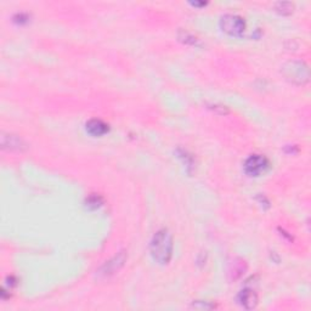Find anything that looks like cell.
<instances>
[{"label":"cell","mask_w":311,"mask_h":311,"mask_svg":"<svg viewBox=\"0 0 311 311\" xmlns=\"http://www.w3.org/2000/svg\"><path fill=\"white\" fill-rule=\"evenodd\" d=\"M173 237L167 229L158 230L150 242L151 257L161 265L169 263L173 256Z\"/></svg>","instance_id":"obj_1"},{"label":"cell","mask_w":311,"mask_h":311,"mask_svg":"<svg viewBox=\"0 0 311 311\" xmlns=\"http://www.w3.org/2000/svg\"><path fill=\"white\" fill-rule=\"evenodd\" d=\"M281 73L289 83L296 85H304L309 82V67L304 61H288L281 68Z\"/></svg>","instance_id":"obj_2"},{"label":"cell","mask_w":311,"mask_h":311,"mask_svg":"<svg viewBox=\"0 0 311 311\" xmlns=\"http://www.w3.org/2000/svg\"><path fill=\"white\" fill-rule=\"evenodd\" d=\"M220 28L231 37H241L246 31V21L238 15L227 14L220 18Z\"/></svg>","instance_id":"obj_3"},{"label":"cell","mask_w":311,"mask_h":311,"mask_svg":"<svg viewBox=\"0 0 311 311\" xmlns=\"http://www.w3.org/2000/svg\"><path fill=\"white\" fill-rule=\"evenodd\" d=\"M244 171L249 177H259L269 168V161L261 154H253L244 162Z\"/></svg>","instance_id":"obj_4"},{"label":"cell","mask_w":311,"mask_h":311,"mask_svg":"<svg viewBox=\"0 0 311 311\" xmlns=\"http://www.w3.org/2000/svg\"><path fill=\"white\" fill-rule=\"evenodd\" d=\"M127 258L128 256L127 253H125V250H122V252H119L117 256H114L112 259L106 261L104 265L100 267V270H99V275H101V276L104 277H108L114 275L117 271L123 267L125 261H127Z\"/></svg>","instance_id":"obj_5"},{"label":"cell","mask_w":311,"mask_h":311,"mask_svg":"<svg viewBox=\"0 0 311 311\" xmlns=\"http://www.w3.org/2000/svg\"><path fill=\"white\" fill-rule=\"evenodd\" d=\"M0 139H2L0 144H2L3 150L12 152H23L28 148V145L26 144V141L23 140L22 138H20L18 135L3 133Z\"/></svg>","instance_id":"obj_6"},{"label":"cell","mask_w":311,"mask_h":311,"mask_svg":"<svg viewBox=\"0 0 311 311\" xmlns=\"http://www.w3.org/2000/svg\"><path fill=\"white\" fill-rule=\"evenodd\" d=\"M238 302L244 309L252 310L258 305V296L253 289L244 288L238 294Z\"/></svg>","instance_id":"obj_7"},{"label":"cell","mask_w":311,"mask_h":311,"mask_svg":"<svg viewBox=\"0 0 311 311\" xmlns=\"http://www.w3.org/2000/svg\"><path fill=\"white\" fill-rule=\"evenodd\" d=\"M85 129L92 137H102V135L108 133V129L110 128H108V124H106L104 121L94 118L88 122L87 125H85Z\"/></svg>","instance_id":"obj_8"},{"label":"cell","mask_w":311,"mask_h":311,"mask_svg":"<svg viewBox=\"0 0 311 311\" xmlns=\"http://www.w3.org/2000/svg\"><path fill=\"white\" fill-rule=\"evenodd\" d=\"M244 270H246V264H244V261H242L241 259H236L231 263L230 275H232L234 280L238 279V277L243 274Z\"/></svg>","instance_id":"obj_9"},{"label":"cell","mask_w":311,"mask_h":311,"mask_svg":"<svg viewBox=\"0 0 311 311\" xmlns=\"http://www.w3.org/2000/svg\"><path fill=\"white\" fill-rule=\"evenodd\" d=\"M178 37H179V39H180L181 42L185 43V44H190V45H193V46H198V45L201 44L200 39L196 38V37H193L192 34H190V33H187V32H185V31H180V32H179Z\"/></svg>","instance_id":"obj_10"},{"label":"cell","mask_w":311,"mask_h":311,"mask_svg":"<svg viewBox=\"0 0 311 311\" xmlns=\"http://www.w3.org/2000/svg\"><path fill=\"white\" fill-rule=\"evenodd\" d=\"M102 203H104V200H102L100 196H98V195H91V196H89L87 201H85V207L89 208V209H98V208L102 206Z\"/></svg>","instance_id":"obj_11"},{"label":"cell","mask_w":311,"mask_h":311,"mask_svg":"<svg viewBox=\"0 0 311 311\" xmlns=\"http://www.w3.org/2000/svg\"><path fill=\"white\" fill-rule=\"evenodd\" d=\"M275 9L281 15H290L294 10V5L286 2L277 3V4H275Z\"/></svg>","instance_id":"obj_12"},{"label":"cell","mask_w":311,"mask_h":311,"mask_svg":"<svg viewBox=\"0 0 311 311\" xmlns=\"http://www.w3.org/2000/svg\"><path fill=\"white\" fill-rule=\"evenodd\" d=\"M193 6H204L206 5V3H192Z\"/></svg>","instance_id":"obj_13"}]
</instances>
